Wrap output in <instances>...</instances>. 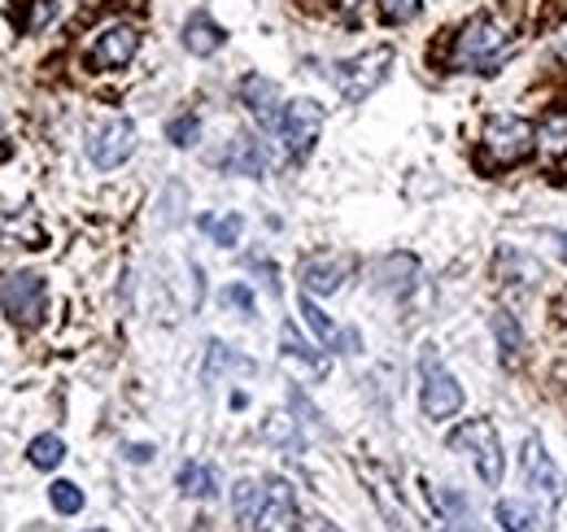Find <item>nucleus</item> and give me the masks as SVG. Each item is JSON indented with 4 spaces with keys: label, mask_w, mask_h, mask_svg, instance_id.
<instances>
[{
    "label": "nucleus",
    "mask_w": 567,
    "mask_h": 532,
    "mask_svg": "<svg viewBox=\"0 0 567 532\" xmlns=\"http://www.w3.org/2000/svg\"><path fill=\"white\" fill-rule=\"evenodd\" d=\"M511 49V22L497 13H481L463 27L458 49H454V66L463 70H494Z\"/></svg>",
    "instance_id": "nucleus-1"
},
{
    "label": "nucleus",
    "mask_w": 567,
    "mask_h": 532,
    "mask_svg": "<svg viewBox=\"0 0 567 532\" xmlns=\"http://www.w3.org/2000/svg\"><path fill=\"white\" fill-rule=\"evenodd\" d=\"M389 70H393V49L389 44H380V49H371V53H358L350 62H337L332 66V83H337V92L346 96V101H367L384 79H389Z\"/></svg>",
    "instance_id": "nucleus-2"
},
{
    "label": "nucleus",
    "mask_w": 567,
    "mask_h": 532,
    "mask_svg": "<svg viewBox=\"0 0 567 532\" xmlns=\"http://www.w3.org/2000/svg\"><path fill=\"white\" fill-rule=\"evenodd\" d=\"M485 157L494 162V166H515V162H524L528 153H533V144H537V132H533V123L528 119H519V114H494L489 123H485Z\"/></svg>",
    "instance_id": "nucleus-3"
},
{
    "label": "nucleus",
    "mask_w": 567,
    "mask_h": 532,
    "mask_svg": "<svg viewBox=\"0 0 567 532\" xmlns=\"http://www.w3.org/2000/svg\"><path fill=\"white\" fill-rule=\"evenodd\" d=\"M450 446L472 454V463H476L481 480H485L489 489L502 484V467H506V459H502V441H497V428L489 423V419H472V423H463V428L450 437Z\"/></svg>",
    "instance_id": "nucleus-4"
},
{
    "label": "nucleus",
    "mask_w": 567,
    "mask_h": 532,
    "mask_svg": "<svg viewBox=\"0 0 567 532\" xmlns=\"http://www.w3.org/2000/svg\"><path fill=\"white\" fill-rule=\"evenodd\" d=\"M424 371V385H420V406H424L427 419H454L463 410V385L454 380V371L436 358V354H424L420 362Z\"/></svg>",
    "instance_id": "nucleus-5"
},
{
    "label": "nucleus",
    "mask_w": 567,
    "mask_h": 532,
    "mask_svg": "<svg viewBox=\"0 0 567 532\" xmlns=\"http://www.w3.org/2000/svg\"><path fill=\"white\" fill-rule=\"evenodd\" d=\"M0 306H4L22 328H35V324L44 319V310H49V284H44L40 275H31V270L9 275V279L0 284Z\"/></svg>",
    "instance_id": "nucleus-6"
},
{
    "label": "nucleus",
    "mask_w": 567,
    "mask_h": 532,
    "mask_svg": "<svg viewBox=\"0 0 567 532\" xmlns=\"http://www.w3.org/2000/svg\"><path fill=\"white\" fill-rule=\"evenodd\" d=\"M323 105L319 101H310V96H297V101H288L280 114V140L284 149L292 153V157H306L310 149H315V140L323 132Z\"/></svg>",
    "instance_id": "nucleus-7"
},
{
    "label": "nucleus",
    "mask_w": 567,
    "mask_h": 532,
    "mask_svg": "<svg viewBox=\"0 0 567 532\" xmlns=\"http://www.w3.org/2000/svg\"><path fill=\"white\" fill-rule=\"evenodd\" d=\"M297 529H301V515H297L292 484L284 475H267L262 480V507H258L249 532H297Z\"/></svg>",
    "instance_id": "nucleus-8"
},
{
    "label": "nucleus",
    "mask_w": 567,
    "mask_h": 532,
    "mask_svg": "<svg viewBox=\"0 0 567 532\" xmlns=\"http://www.w3.org/2000/svg\"><path fill=\"white\" fill-rule=\"evenodd\" d=\"M519 467H524V480H528V489L546 502V507H555L559 498H564V475H559V467L555 459L546 454V446H542V437H524V450H519Z\"/></svg>",
    "instance_id": "nucleus-9"
},
{
    "label": "nucleus",
    "mask_w": 567,
    "mask_h": 532,
    "mask_svg": "<svg viewBox=\"0 0 567 532\" xmlns=\"http://www.w3.org/2000/svg\"><path fill=\"white\" fill-rule=\"evenodd\" d=\"M132 153H136V123H132V119H110L105 127H96L92 140H87V157H92V166H101V171L123 166Z\"/></svg>",
    "instance_id": "nucleus-10"
},
{
    "label": "nucleus",
    "mask_w": 567,
    "mask_h": 532,
    "mask_svg": "<svg viewBox=\"0 0 567 532\" xmlns=\"http://www.w3.org/2000/svg\"><path fill=\"white\" fill-rule=\"evenodd\" d=\"M136 53H141V31L127 27V22H114V27H105V31L96 35V44H92V66L123 70Z\"/></svg>",
    "instance_id": "nucleus-11"
},
{
    "label": "nucleus",
    "mask_w": 567,
    "mask_h": 532,
    "mask_svg": "<svg viewBox=\"0 0 567 532\" xmlns=\"http://www.w3.org/2000/svg\"><path fill=\"white\" fill-rule=\"evenodd\" d=\"M240 105L258 119V127H267V132H280V88L267 79V74H249V79H240Z\"/></svg>",
    "instance_id": "nucleus-12"
},
{
    "label": "nucleus",
    "mask_w": 567,
    "mask_h": 532,
    "mask_svg": "<svg viewBox=\"0 0 567 532\" xmlns=\"http://www.w3.org/2000/svg\"><path fill=\"white\" fill-rule=\"evenodd\" d=\"M350 266H354L350 258L315 254V258H306V263H301V288H306V293H315V297H328V293H337V288L346 284Z\"/></svg>",
    "instance_id": "nucleus-13"
},
{
    "label": "nucleus",
    "mask_w": 567,
    "mask_h": 532,
    "mask_svg": "<svg viewBox=\"0 0 567 532\" xmlns=\"http://www.w3.org/2000/svg\"><path fill=\"white\" fill-rule=\"evenodd\" d=\"M280 358H284V367L297 371L301 380H323V376H328V358L315 354V349L297 336L292 324H284V332H280Z\"/></svg>",
    "instance_id": "nucleus-14"
},
{
    "label": "nucleus",
    "mask_w": 567,
    "mask_h": 532,
    "mask_svg": "<svg viewBox=\"0 0 567 532\" xmlns=\"http://www.w3.org/2000/svg\"><path fill=\"white\" fill-rule=\"evenodd\" d=\"M223 27L214 22L210 13H193L188 22H184V49L193 53V58H214L218 49H223Z\"/></svg>",
    "instance_id": "nucleus-15"
},
{
    "label": "nucleus",
    "mask_w": 567,
    "mask_h": 532,
    "mask_svg": "<svg viewBox=\"0 0 567 532\" xmlns=\"http://www.w3.org/2000/svg\"><path fill=\"white\" fill-rule=\"evenodd\" d=\"M223 166L236 171V175H254L258 180L267 171V149L254 135H240V140H231V153L223 157Z\"/></svg>",
    "instance_id": "nucleus-16"
},
{
    "label": "nucleus",
    "mask_w": 567,
    "mask_h": 532,
    "mask_svg": "<svg viewBox=\"0 0 567 532\" xmlns=\"http://www.w3.org/2000/svg\"><path fill=\"white\" fill-rule=\"evenodd\" d=\"M494 336H497V349H502V362L506 367H519L528 340H524V328H519V319L511 310H497L494 315Z\"/></svg>",
    "instance_id": "nucleus-17"
},
{
    "label": "nucleus",
    "mask_w": 567,
    "mask_h": 532,
    "mask_svg": "<svg viewBox=\"0 0 567 532\" xmlns=\"http://www.w3.org/2000/svg\"><path fill=\"white\" fill-rule=\"evenodd\" d=\"M254 376V362L245 358V354H236V349H227L223 340H210V354H206V380L214 376Z\"/></svg>",
    "instance_id": "nucleus-18"
},
{
    "label": "nucleus",
    "mask_w": 567,
    "mask_h": 532,
    "mask_svg": "<svg viewBox=\"0 0 567 532\" xmlns=\"http://www.w3.org/2000/svg\"><path fill=\"white\" fill-rule=\"evenodd\" d=\"M258 507H262V484H258V480H236V484H231V511H236V520H240L245 529H254Z\"/></svg>",
    "instance_id": "nucleus-19"
},
{
    "label": "nucleus",
    "mask_w": 567,
    "mask_h": 532,
    "mask_svg": "<svg viewBox=\"0 0 567 532\" xmlns=\"http://www.w3.org/2000/svg\"><path fill=\"white\" fill-rule=\"evenodd\" d=\"M27 459H31V467H40V471H53V467H62V459H66V441L58 432H44V437H35L27 446Z\"/></svg>",
    "instance_id": "nucleus-20"
},
{
    "label": "nucleus",
    "mask_w": 567,
    "mask_h": 532,
    "mask_svg": "<svg viewBox=\"0 0 567 532\" xmlns=\"http://www.w3.org/2000/svg\"><path fill=\"white\" fill-rule=\"evenodd\" d=\"M179 489H184L188 498H214V493H218V475H214V467H206V463H184L179 467Z\"/></svg>",
    "instance_id": "nucleus-21"
},
{
    "label": "nucleus",
    "mask_w": 567,
    "mask_h": 532,
    "mask_svg": "<svg viewBox=\"0 0 567 532\" xmlns=\"http://www.w3.org/2000/svg\"><path fill=\"white\" fill-rule=\"evenodd\" d=\"M497 515V529L502 532H533V511L524 507V502H511V498H502L494 507Z\"/></svg>",
    "instance_id": "nucleus-22"
},
{
    "label": "nucleus",
    "mask_w": 567,
    "mask_h": 532,
    "mask_svg": "<svg viewBox=\"0 0 567 532\" xmlns=\"http://www.w3.org/2000/svg\"><path fill=\"white\" fill-rule=\"evenodd\" d=\"M202 227L214 236V245H223V249H231V245H240V232H245V218L240 214H223V218H202Z\"/></svg>",
    "instance_id": "nucleus-23"
},
{
    "label": "nucleus",
    "mask_w": 567,
    "mask_h": 532,
    "mask_svg": "<svg viewBox=\"0 0 567 532\" xmlns=\"http://www.w3.org/2000/svg\"><path fill=\"white\" fill-rule=\"evenodd\" d=\"M301 319L310 324V332L319 336V340H323L328 349H332V345L341 340V332H337V324H332V319H328V315H323V310H319V306H315L310 297H301Z\"/></svg>",
    "instance_id": "nucleus-24"
},
{
    "label": "nucleus",
    "mask_w": 567,
    "mask_h": 532,
    "mask_svg": "<svg viewBox=\"0 0 567 532\" xmlns=\"http://www.w3.org/2000/svg\"><path fill=\"white\" fill-rule=\"evenodd\" d=\"M49 502H53L58 515H79L83 511V489L71 480H58V484H49Z\"/></svg>",
    "instance_id": "nucleus-25"
},
{
    "label": "nucleus",
    "mask_w": 567,
    "mask_h": 532,
    "mask_svg": "<svg viewBox=\"0 0 567 532\" xmlns=\"http://www.w3.org/2000/svg\"><path fill=\"white\" fill-rule=\"evenodd\" d=\"M542 153H546V162H559L567 153V119H550L546 127H542Z\"/></svg>",
    "instance_id": "nucleus-26"
},
{
    "label": "nucleus",
    "mask_w": 567,
    "mask_h": 532,
    "mask_svg": "<svg viewBox=\"0 0 567 532\" xmlns=\"http://www.w3.org/2000/svg\"><path fill=\"white\" fill-rule=\"evenodd\" d=\"M262 437L271 441V446H297L301 437H297V419H288V415H271L267 423H262Z\"/></svg>",
    "instance_id": "nucleus-27"
},
{
    "label": "nucleus",
    "mask_w": 567,
    "mask_h": 532,
    "mask_svg": "<svg viewBox=\"0 0 567 532\" xmlns=\"http://www.w3.org/2000/svg\"><path fill=\"white\" fill-rule=\"evenodd\" d=\"M166 135H171V144L188 149V144H197L202 123H197V114H179V119H171V123H166Z\"/></svg>",
    "instance_id": "nucleus-28"
},
{
    "label": "nucleus",
    "mask_w": 567,
    "mask_h": 532,
    "mask_svg": "<svg viewBox=\"0 0 567 532\" xmlns=\"http://www.w3.org/2000/svg\"><path fill=\"white\" fill-rule=\"evenodd\" d=\"M71 9V0H35V9H31V31H44V27H53L62 13Z\"/></svg>",
    "instance_id": "nucleus-29"
},
{
    "label": "nucleus",
    "mask_w": 567,
    "mask_h": 532,
    "mask_svg": "<svg viewBox=\"0 0 567 532\" xmlns=\"http://www.w3.org/2000/svg\"><path fill=\"white\" fill-rule=\"evenodd\" d=\"M380 9L389 22H411L420 13V0H380Z\"/></svg>",
    "instance_id": "nucleus-30"
},
{
    "label": "nucleus",
    "mask_w": 567,
    "mask_h": 532,
    "mask_svg": "<svg viewBox=\"0 0 567 532\" xmlns=\"http://www.w3.org/2000/svg\"><path fill=\"white\" fill-rule=\"evenodd\" d=\"M223 306H236L240 315H254V297H249V288H240V284L223 288Z\"/></svg>",
    "instance_id": "nucleus-31"
},
{
    "label": "nucleus",
    "mask_w": 567,
    "mask_h": 532,
    "mask_svg": "<svg viewBox=\"0 0 567 532\" xmlns=\"http://www.w3.org/2000/svg\"><path fill=\"white\" fill-rule=\"evenodd\" d=\"M127 459H132V463H148L153 450H148V446H127Z\"/></svg>",
    "instance_id": "nucleus-32"
},
{
    "label": "nucleus",
    "mask_w": 567,
    "mask_h": 532,
    "mask_svg": "<svg viewBox=\"0 0 567 532\" xmlns=\"http://www.w3.org/2000/svg\"><path fill=\"white\" fill-rule=\"evenodd\" d=\"M306 532H346V529H337V524H328V520H310Z\"/></svg>",
    "instance_id": "nucleus-33"
},
{
    "label": "nucleus",
    "mask_w": 567,
    "mask_h": 532,
    "mask_svg": "<svg viewBox=\"0 0 567 532\" xmlns=\"http://www.w3.org/2000/svg\"><path fill=\"white\" fill-rule=\"evenodd\" d=\"M341 4H346V9H358V4H362V0H341Z\"/></svg>",
    "instance_id": "nucleus-34"
},
{
    "label": "nucleus",
    "mask_w": 567,
    "mask_h": 532,
    "mask_svg": "<svg viewBox=\"0 0 567 532\" xmlns=\"http://www.w3.org/2000/svg\"><path fill=\"white\" fill-rule=\"evenodd\" d=\"M0 153H4V132H0Z\"/></svg>",
    "instance_id": "nucleus-35"
},
{
    "label": "nucleus",
    "mask_w": 567,
    "mask_h": 532,
    "mask_svg": "<svg viewBox=\"0 0 567 532\" xmlns=\"http://www.w3.org/2000/svg\"><path fill=\"white\" fill-rule=\"evenodd\" d=\"M87 532H105V529H87Z\"/></svg>",
    "instance_id": "nucleus-36"
}]
</instances>
